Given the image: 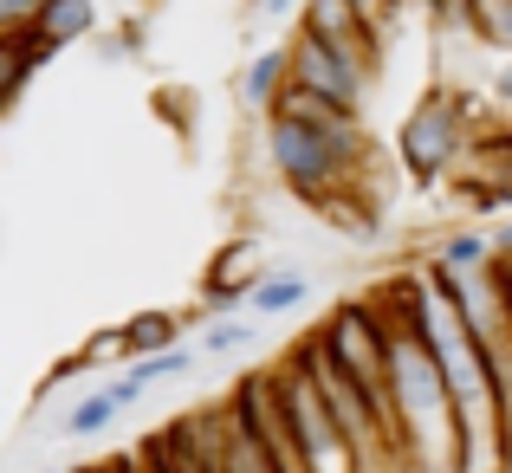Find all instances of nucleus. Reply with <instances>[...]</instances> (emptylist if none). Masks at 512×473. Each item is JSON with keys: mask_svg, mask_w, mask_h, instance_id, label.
<instances>
[{"mask_svg": "<svg viewBox=\"0 0 512 473\" xmlns=\"http://www.w3.org/2000/svg\"><path fill=\"white\" fill-rule=\"evenodd\" d=\"M312 299V286H305L299 273H266L260 286L247 292V305H253V318H286V312H299V305Z\"/></svg>", "mask_w": 512, "mask_h": 473, "instance_id": "9b49d317", "label": "nucleus"}, {"mask_svg": "<svg viewBox=\"0 0 512 473\" xmlns=\"http://www.w3.org/2000/svg\"><path fill=\"white\" fill-rule=\"evenodd\" d=\"M500 260V247H493V234H448L441 240V253H435V266H493Z\"/></svg>", "mask_w": 512, "mask_h": 473, "instance_id": "4468645a", "label": "nucleus"}, {"mask_svg": "<svg viewBox=\"0 0 512 473\" xmlns=\"http://www.w3.org/2000/svg\"><path fill=\"white\" fill-rule=\"evenodd\" d=\"M247 344H253V318H208L201 337H195L201 357H234V350H247Z\"/></svg>", "mask_w": 512, "mask_h": 473, "instance_id": "ddd939ff", "label": "nucleus"}, {"mask_svg": "<svg viewBox=\"0 0 512 473\" xmlns=\"http://www.w3.org/2000/svg\"><path fill=\"white\" fill-rule=\"evenodd\" d=\"M500 286H506V318H512V253H500Z\"/></svg>", "mask_w": 512, "mask_h": 473, "instance_id": "6ab92c4d", "label": "nucleus"}, {"mask_svg": "<svg viewBox=\"0 0 512 473\" xmlns=\"http://www.w3.org/2000/svg\"><path fill=\"white\" fill-rule=\"evenodd\" d=\"M493 247H500V253H512V221L500 227V234H493Z\"/></svg>", "mask_w": 512, "mask_h": 473, "instance_id": "aec40b11", "label": "nucleus"}, {"mask_svg": "<svg viewBox=\"0 0 512 473\" xmlns=\"http://www.w3.org/2000/svg\"><path fill=\"white\" fill-rule=\"evenodd\" d=\"M299 7V0H253V13H266V20H273V13H292Z\"/></svg>", "mask_w": 512, "mask_h": 473, "instance_id": "f3484780", "label": "nucleus"}, {"mask_svg": "<svg viewBox=\"0 0 512 473\" xmlns=\"http://www.w3.org/2000/svg\"><path fill=\"white\" fill-rule=\"evenodd\" d=\"M124 415V396H117L111 383L104 389H91V396H78L72 409H65V422H59V435H72V441H91V435H104V428Z\"/></svg>", "mask_w": 512, "mask_h": 473, "instance_id": "1a4fd4ad", "label": "nucleus"}, {"mask_svg": "<svg viewBox=\"0 0 512 473\" xmlns=\"http://www.w3.org/2000/svg\"><path fill=\"white\" fill-rule=\"evenodd\" d=\"M273 383H279V409H286V428H292V441H299L305 467H312V473H363L357 448L344 441L338 415H331L325 389H318L312 363H305L299 350H292V357L273 370Z\"/></svg>", "mask_w": 512, "mask_h": 473, "instance_id": "f03ea898", "label": "nucleus"}, {"mask_svg": "<svg viewBox=\"0 0 512 473\" xmlns=\"http://www.w3.org/2000/svg\"><path fill=\"white\" fill-rule=\"evenodd\" d=\"M182 344V318H169V312H143V318H130L124 324V357L137 363V357H163V350Z\"/></svg>", "mask_w": 512, "mask_h": 473, "instance_id": "9d476101", "label": "nucleus"}, {"mask_svg": "<svg viewBox=\"0 0 512 473\" xmlns=\"http://www.w3.org/2000/svg\"><path fill=\"white\" fill-rule=\"evenodd\" d=\"M266 156L286 175V188H299L312 208H331L338 188L357 182V162H350L318 124H299V117H266Z\"/></svg>", "mask_w": 512, "mask_h": 473, "instance_id": "7ed1b4c3", "label": "nucleus"}, {"mask_svg": "<svg viewBox=\"0 0 512 473\" xmlns=\"http://www.w3.org/2000/svg\"><path fill=\"white\" fill-rule=\"evenodd\" d=\"M467 130H474V98L435 85L409 111V124H402V169H409L415 182H435V175L467 150Z\"/></svg>", "mask_w": 512, "mask_h": 473, "instance_id": "20e7f679", "label": "nucleus"}, {"mask_svg": "<svg viewBox=\"0 0 512 473\" xmlns=\"http://www.w3.org/2000/svg\"><path fill=\"white\" fill-rule=\"evenodd\" d=\"M91 20H98L91 0H46V7L33 13V33L46 39V46H72V39L91 33Z\"/></svg>", "mask_w": 512, "mask_h": 473, "instance_id": "6e6552de", "label": "nucleus"}, {"mask_svg": "<svg viewBox=\"0 0 512 473\" xmlns=\"http://www.w3.org/2000/svg\"><path fill=\"white\" fill-rule=\"evenodd\" d=\"M286 85H292V46H266V52H253V59L240 65V98H247L253 111H266V117H273V104H279Z\"/></svg>", "mask_w": 512, "mask_h": 473, "instance_id": "0eeeda50", "label": "nucleus"}, {"mask_svg": "<svg viewBox=\"0 0 512 473\" xmlns=\"http://www.w3.org/2000/svg\"><path fill=\"white\" fill-rule=\"evenodd\" d=\"M357 7H363V20H370V26H376V20H383V13H389V7H396V0H357Z\"/></svg>", "mask_w": 512, "mask_h": 473, "instance_id": "a211bd4d", "label": "nucleus"}, {"mask_svg": "<svg viewBox=\"0 0 512 473\" xmlns=\"http://www.w3.org/2000/svg\"><path fill=\"white\" fill-rule=\"evenodd\" d=\"M363 65H370V59L331 46V39H312V33L292 39V85L318 91V98L344 104V111H357V104H363V85H370V78H363ZM357 117H363V111H357Z\"/></svg>", "mask_w": 512, "mask_h": 473, "instance_id": "39448f33", "label": "nucleus"}, {"mask_svg": "<svg viewBox=\"0 0 512 473\" xmlns=\"http://www.w3.org/2000/svg\"><path fill=\"white\" fill-rule=\"evenodd\" d=\"M493 98H500V104H506V111H512V65H506V72H500V78H493Z\"/></svg>", "mask_w": 512, "mask_h": 473, "instance_id": "dca6fc26", "label": "nucleus"}, {"mask_svg": "<svg viewBox=\"0 0 512 473\" xmlns=\"http://www.w3.org/2000/svg\"><path fill=\"white\" fill-rule=\"evenodd\" d=\"M188 363H195V350L175 344V350H163V357H137V363H130V376H137L143 389H156V383H175V376H188Z\"/></svg>", "mask_w": 512, "mask_h": 473, "instance_id": "2eb2a0df", "label": "nucleus"}, {"mask_svg": "<svg viewBox=\"0 0 512 473\" xmlns=\"http://www.w3.org/2000/svg\"><path fill=\"white\" fill-rule=\"evenodd\" d=\"M461 20L474 26L487 46H506L512 52V0H461Z\"/></svg>", "mask_w": 512, "mask_h": 473, "instance_id": "f8f14e48", "label": "nucleus"}, {"mask_svg": "<svg viewBox=\"0 0 512 473\" xmlns=\"http://www.w3.org/2000/svg\"><path fill=\"white\" fill-rule=\"evenodd\" d=\"M383 312V305H376ZM389 318V312H383ZM389 376H396V415H402V461L409 473H461V415L454 389L441 376V357L415 324L389 318Z\"/></svg>", "mask_w": 512, "mask_h": 473, "instance_id": "f257e3e1", "label": "nucleus"}, {"mask_svg": "<svg viewBox=\"0 0 512 473\" xmlns=\"http://www.w3.org/2000/svg\"><path fill=\"white\" fill-rule=\"evenodd\" d=\"M299 33L331 39V46L357 52V59H370V52H376V26L363 20L357 0H305V26H299Z\"/></svg>", "mask_w": 512, "mask_h": 473, "instance_id": "423d86ee", "label": "nucleus"}]
</instances>
